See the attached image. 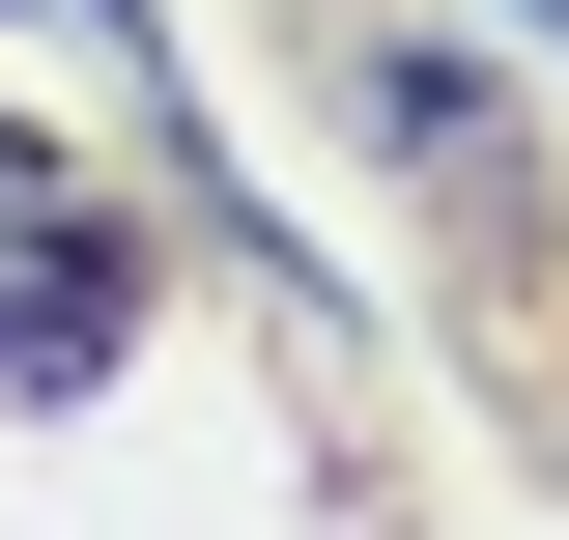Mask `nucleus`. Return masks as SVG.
<instances>
[{"instance_id": "f257e3e1", "label": "nucleus", "mask_w": 569, "mask_h": 540, "mask_svg": "<svg viewBox=\"0 0 569 540\" xmlns=\"http://www.w3.org/2000/svg\"><path fill=\"white\" fill-rule=\"evenodd\" d=\"M114 341H142V228L86 200L29 114H0V370H29V399H86Z\"/></svg>"}]
</instances>
